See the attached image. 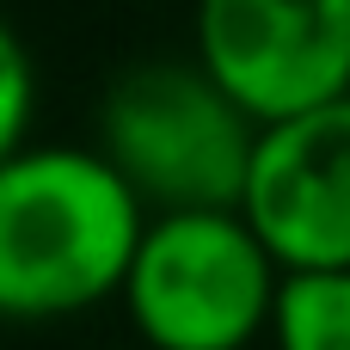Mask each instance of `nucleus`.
<instances>
[{"mask_svg": "<svg viewBox=\"0 0 350 350\" xmlns=\"http://www.w3.org/2000/svg\"><path fill=\"white\" fill-rule=\"evenodd\" d=\"M277 350H350V271H283L277 314H271Z\"/></svg>", "mask_w": 350, "mask_h": 350, "instance_id": "nucleus-6", "label": "nucleus"}, {"mask_svg": "<svg viewBox=\"0 0 350 350\" xmlns=\"http://www.w3.org/2000/svg\"><path fill=\"white\" fill-rule=\"evenodd\" d=\"M283 265L240 209L154 215L123 283L129 326L154 350H246L271 332Z\"/></svg>", "mask_w": 350, "mask_h": 350, "instance_id": "nucleus-3", "label": "nucleus"}, {"mask_svg": "<svg viewBox=\"0 0 350 350\" xmlns=\"http://www.w3.org/2000/svg\"><path fill=\"white\" fill-rule=\"evenodd\" d=\"M258 129L203 62H148L105 92L98 154L160 215L240 209Z\"/></svg>", "mask_w": 350, "mask_h": 350, "instance_id": "nucleus-2", "label": "nucleus"}, {"mask_svg": "<svg viewBox=\"0 0 350 350\" xmlns=\"http://www.w3.org/2000/svg\"><path fill=\"white\" fill-rule=\"evenodd\" d=\"M154 215L98 148H25L0 160V308L62 320L123 295Z\"/></svg>", "mask_w": 350, "mask_h": 350, "instance_id": "nucleus-1", "label": "nucleus"}, {"mask_svg": "<svg viewBox=\"0 0 350 350\" xmlns=\"http://www.w3.org/2000/svg\"><path fill=\"white\" fill-rule=\"evenodd\" d=\"M25 129H31V55L18 31H6L0 37V160L25 154Z\"/></svg>", "mask_w": 350, "mask_h": 350, "instance_id": "nucleus-7", "label": "nucleus"}, {"mask_svg": "<svg viewBox=\"0 0 350 350\" xmlns=\"http://www.w3.org/2000/svg\"><path fill=\"white\" fill-rule=\"evenodd\" d=\"M197 62L252 123L350 98V0H197Z\"/></svg>", "mask_w": 350, "mask_h": 350, "instance_id": "nucleus-4", "label": "nucleus"}, {"mask_svg": "<svg viewBox=\"0 0 350 350\" xmlns=\"http://www.w3.org/2000/svg\"><path fill=\"white\" fill-rule=\"evenodd\" d=\"M240 215L283 271H350V98L258 129Z\"/></svg>", "mask_w": 350, "mask_h": 350, "instance_id": "nucleus-5", "label": "nucleus"}]
</instances>
